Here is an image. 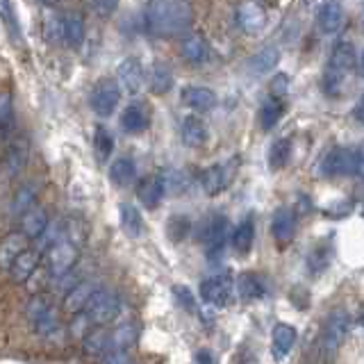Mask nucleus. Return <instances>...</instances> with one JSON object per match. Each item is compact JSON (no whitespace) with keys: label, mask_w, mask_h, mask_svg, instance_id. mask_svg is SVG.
<instances>
[{"label":"nucleus","mask_w":364,"mask_h":364,"mask_svg":"<svg viewBox=\"0 0 364 364\" xmlns=\"http://www.w3.org/2000/svg\"><path fill=\"white\" fill-rule=\"evenodd\" d=\"M255 239V223L253 219H244L233 233V248L237 253H248Z\"/></svg>","instance_id":"nucleus-33"},{"label":"nucleus","mask_w":364,"mask_h":364,"mask_svg":"<svg viewBox=\"0 0 364 364\" xmlns=\"http://www.w3.org/2000/svg\"><path fill=\"white\" fill-rule=\"evenodd\" d=\"M180 53L189 64H203L208 60V41H205L201 32H192V35H187L182 39Z\"/></svg>","instance_id":"nucleus-22"},{"label":"nucleus","mask_w":364,"mask_h":364,"mask_svg":"<svg viewBox=\"0 0 364 364\" xmlns=\"http://www.w3.org/2000/svg\"><path fill=\"white\" fill-rule=\"evenodd\" d=\"M237 292L242 296V301L246 303L260 301L264 296V280L258 273H242L237 280Z\"/></svg>","instance_id":"nucleus-26"},{"label":"nucleus","mask_w":364,"mask_h":364,"mask_svg":"<svg viewBox=\"0 0 364 364\" xmlns=\"http://www.w3.org/2000/svg\"><path fill=\"white\" fill-rule=\"evenodd\" d=\"M37 201V187L35 185H23L19 192L14 194L12 201V217H23L30 208H35Z\"/></svg>","instance_id":"nucleus-34"},{"label":"nucleus","mask_w":364,"mask_h":364,"mask_svg":"<svg viewBox=\"0 0 364 364\" xmlns=\"http://www.w3.org/2000/svg\"><path fill=\"white\" fill-rule=\"evenodd\" d=\"M96 283H91V280H82L76 287L71 289V292H66V299H64V308L69 312H85V308L91 303V299L96 296L98 292Z\"/></svg>","instance_id":"nucleus-18"},{"label":"nucleus","mask_w":364,"mask_h":364,"mask_svg":"<svg viewBox=\"0 0 364 364\" xmlns=\"http://www.w3.org/2000/svg\"><path fill=\"white\" fill-rule=\"evenodd\" d=\"M355 62H358V57H355V48H353L351 41H339V44L333 48V53H330L328 71H326V78H324L326 94H330V96L339 94L346 73L353 69Z\"/></svg>","instance_id":"nucleus-2"},{"label":"nucleus","mask_w":364,"mask_h":364,"mask_svg":"<svg viewBox=\"0 0 364 364\" xmlns=\"http://www.w3.org/2000/svg\"><path fill=\"white\" fill-rule=\"evenodd\" d=\"M230 178H233V171H230L228 164H214V167L205 169L203 176H201V185H203V192L208 196H217L221 194L223 189L228 187Z\"/></svg>","instance_id":"nucleus-16"},{"label":"nucleus","mask_w":364,"mask_h":364,"mask_svg":"<svg viewBox=\"0 0 364 364\" xmlns=\"http://www.w3.org/2000/svg\"><path fill=\"white\" fill-rule=\"evenodd\" d=\"M289 153H292V142H289V139H278V142H273L271 151H269V167L273 171L283 169L289 162Z\"/></svg>","instance_id":"nucleus-38"},{"label":"nucleus","mask_w":364,"mask_h":364,"mask_svg":"<svg viewBox=\"0 0 364 364\" xmlns=\"http://www.w3.org/2000/svg\"><path fill=\"white\" fill-rule=\"evenodd\" d=\"M355 169H358V151L353 148H335L321 164L324 176H355Z\"/></svg>","instance_id":"nucleus-7"},{"label":"nucleus","mask_w":364,"mask_h":364,"mask_svg":"<svg viewBox=\"0 0 364 364\" xmlns=\"http://www.w3.org/2000/svg\"><path fill=\"white\" fill-rule=\"evenodd\" d=\"M30 239L23 233H10L3 242H0V269L10 271V267L14 264V260L19 258L23 251L30 248Z\"/></svg>","instance_id":"nucleus-15"},{"label":"nucleus","mask_w":364,"mask_h":364,"mask_svg":"<svg viewBox=\"0 0 364 364\" xmlns=\"http://www.w3.org/2000/svg\"><path fill=\"white\" fill-rule=\"evenodd\" d=\"M12 121V96L0 94V130L10 126Z\"/></svg>","instance_id":"nucleus-41"},{"label":"nucleus","mask_w":364,"mask_h":364,"mask_svg":"<svg viewBox=\"0 0 364 364\" xmlns=\"http://www.w3.org/2000/svg\"><path fill=\"white\" fill-rule=\"evenodd\" d=\"M349 314H346L344 310H335L333 314L328 317L326 321V328H324V351L333 358V355L337 353V349L342 346V342L346 339V335H349Z\"/></svg>","instance_id":"nucleus-8"},{"label":"nucleus","mask_w":364,"mask_h":364,"mask_svg":"<svg viewBox=\"0 0 364 364\" xmlns=\"http://www.w3.org/2000/svg\"><path fill=\"white\" fill-rule=\"evenodd\" d=\"M64 23V39L69 46H80L82 39H85V19L78 12H69L62 16Z\"/></svg>","instance_id":"nucleus-31"},{"label":"nucleus","mask_w":364,"mask_h":364,"mask_svg":"<svg viewBox=\"0 0 364 364\" xmlns=\"http://www.w3.org/2000/svg\"><path fill=\"white\" fill-rule=\"evenodd\" d=\"M121 101V87L117 80L112 78H103L91 91V110H94L98 117H110L117 110V105Z\"/></svg>","instance_id":"nucleus-5"},{"label":"nucleus","mask_w":364,"mask_h":364,"mask_svg":"<svg viewBox=\"0 0 364 364\" xmlns=\"http://www.w3.org/2000/svg\"><path fill=\"white\" fill-rule=\"evenodd\" d=\"M164 194H167V180H164V176H148L137 187V198L148 210H155L162 203Z\"/></svg>","instance_id":"nucleus-12"},{"label":"nucleus","mask_w":364,"mask_h":364,"mask_svg":"<svg viewBox=\"0 0 364 364\" xmlns=\"http://www.w3.org/2000/svg\"><path fill=\"white\" fill-rule=\"evenodd\" d=\"M233 289H235V283L230 276H212L208 280H203L201 296L208 305L226 308V305L233 303Z\"/></svg>","instance_id":"nucleus-6"},{"label":"nucleus","mask_w":364,"mask_h":364,"mask_svg":"<svg viewBox=\"0 0 364 364\" xmlns=\"http://www.w3.org/2000/svg\"><path fill=\"white\" fill-rule=\"evenodd\" d=\"M287 85H289V78L285 76V73H280V76L273 78V80H271V94H273V98L285 96Z\"/></svg>","instance_id":"nucleus-44"},{"label":"nucleus","mask_w":364,"mask_h":364,"mask_svg":"<svg viewBox=\"0 0 364 364\" xmlns=\"http://www.w3.org/2000/svg\"><path fill=\"white\" fill-rule=\"evenodd\" d=\"M182 142L189 148H201L208 142V126L198 117H187L182 121Z\"/></svg>","instance_id":"nucleus-24"},{"label":"nucleus","mask_w":364,"mask_h":364,"mask_svg":"<svg viewBox=\"0 0 364 364\" xmlns=\"http://www.w3.org/2000/svg\"><path fill=\"white\" fill-rule=\"evenodd\" d=\"M271 344H273V355H276V358H285V355L292 351L294 344H296V330H294V326L278 324L276 328H273Z\"/></svg>","instance_id":"nucleus-25"},{"label":"nucleus","mask_w":364,"mask_h":364,"mask_svg":"<svg viewBox=\"0 0 364 364\" xmlns=\"http://www.w3.org/2000/svg\"><path fill=\"white\" fill-rule=\"evenodd\" d=\"M41 3H46V5H57L60 0H41Z\"/></svg>","instance_id":"nucleus-49"},{"label":"nucleus","mask_w":364,"mask_h":364,"mask_svg":"<svg viewBox=\"0 0 364 364\" xmlns=\"http://www.w3.org/2000/svg\"><path fill=\"white\" fill-rule=\"evenodd\" d=\"M319 30L324 35H335L344 23V5L339 0H326L319 10Z\"/></svg>","instance_id":"nucleus-19"},{"label":"nucleus","mask_w":364,"mask_h":364,"mask_svg":"<svg viewBox=\"0 0 364 364\" xmlns=\"http://www.w3.org/2000/svg\"><path fill=\"white\" fill-rule=\"evenodd\" d=\"M192 19L194 10L189 0H151L146 7V28L162 39L185 35Z\"/></svg>","instance_id":"nucleus-1"},{"label":"nucleus","mask_w":364,"mask_h":364,"mask_svg":"<svg viewBox=\"0 0 364 364\" xmlns=\"http://www.w3.org/2000/svg\"><path fill=\"white\" fill-rule=\"evenodd\" d=\"M135 178H137V167L130 157H119V160H114V164L110 167V180L114 185L128 187L135 182Z\"/></svg>","instance_id":"nucleus-28"},{"label":"nucleus","mask_w":364,"mask_h":364,"mask_svg":"<svg viewBox=\"0 0 364 364\" xmlns=\"http://www.w3.org/2000/svg\"><path fill=\"white\" fill-rule=\"evenodd\" d=\"M237 23L246 35H260L267 26V14L258 3H242L237 7Z\"/></svg>","instance_id":"nucleus-9"},{"label":"nucleus","mask_w":364,"mask_h":364,"mask_svg":"<svg viewBox=\"0 0 364 364\" xmlns=\"http://www.w3.org/2000/svg\"><path fill=\"white\" fill-rule=\"evenodd\" d=\"M121 226L126 230V235L137 239L144 235V219H142V212H139L135 205L130 203H123L121 205Z\"/></svg>","instance_id":"nucleus-29"},{"label":"nucleus","mask_w":364,"mask_h":364,"mask_svg":"<svg viewBox=\"0 0 364 364\" xmlns=\"http://www.w3.org/2000/svg\"><path fill=\"white\" fill-rule=\"evenodd\" d=\"M39 260H41V251H37V248H28V251H23L10 267V278L14 280V283L26 285L28 280L32 278V273L39 269Z\"/></svg>","instance_id":"nucleus-13"},{"label":"nucleus","mask_w":364,"mask_h":364,"mask_svg":"<svg viewBox=\"0 0 364 364\" xmlns=\"http://www.w3.org/2000/svg\"><path fill=\"white\" fill-rule=\"evenodd\" d=\"M44 255H46V269L51 273V278H62L76 267L78 255H80V244L73 242L71 237L62 235L51 248H46Z\"/></svg>","instance_id":"nucleus-3"},{"label":"nucleus","mask_w":364,"mask_h":364,"mask_svg":"<svg viewBox=\"0 0 364 364\" xmlns=\"http://www.w3.org/2000/svg\"><path fill=\"white\" fill-rule=\"evenodd\" d=\"M151 126V112L142 103H132L128 105L121 114V128L130 132V135H142L144 130Z\"/></svg>","instance_id":"nucleus-14"},{"label":"nucleus","mask_w":364,"mask_h":364,"mask_svg":"<svg viewBox=\"0 0 364 364\" xmlns=\"http://www.w3.org/2000/svg\"><path fill=\"white\" fill-rule=\"evenodd\" d=\"M182 103L196 112H208L217 105V94L208 87H185L182 89Z\"/></svg>","instance_id":"nucleus-21"},{"label":"nucleus","mask_w":364,"mask_h":364,"mask_svg":"<svg viewBox=\"0 0 364 364\" xmlns=\"http://www.w3.org/2000/svg\"><path fill=\"white\" fill-rule=\"evenodd\" d=\"M167 230H169V237L173 239V242H180V239L187 237V233H189V221L185 217H173L169 221Z\"/></svg>","instance_id":"nucleus-40"},{"label":"nucleus","mask_w":364,"mask_h":364,"mask_svg":"<svg viewBox=\"0 0 364 364\" xmlns=\"http://www.w3.org/2000/svg\"><path fill=\"white\" fill-rule=\"evenodd\" d=\"M355 117H358L362 123H364V96L360 98V105L358 107H355Z\"/></svg>","instance_id":"nucleus-47"},{"label":"nucleus","mask_w":364,"mask_h":364,"mask_svg":"<svg viewBox=\"0 0 364 364\" xmlns=\"http://www.w3.org/2000/svg\"><path fill=\"white\" fill-rule=\"evenodd\" d=\"M271 233H273V239H276L280 246H285V244L292 242L294 235H296V217H294V212L283 208V210H278L276 214H273Z\"/></svg>","instance_id":"nucleus-20"},{"label":"nucleus","mask_w":364,"mask_h":364,"mask_svg":"<svg viewBox=\"0 0 364 364\" xmlns=\"http://www.w3.org/2000/svg\"><path fill=\"white\" fill-rule=\"evenodd\" d=\"M148 85H151V91L157 96H164L167 91H171L173 87V73L167 64L157 62L151 69V78H148Z\"/></svg>","instance_id":"nucleus-32"},{"label":"nucleus","mask_w":364,"mask_h":364,"mask_svg":"<svg viewBox=\"0 0 364 364\" xmlns=\"http://www.w3.org/2000/svg\"><path fill=\"white\" fill-rule=\"evenodd\" d=\"M137 339V330L130 324L119 326L114 333H110V351H128Z\"/></svg>","instance_id":"nucleus-37"},{"label":"nucleus","mask_w":364,"mask_h":364,"mask_svg":"<svg viewBox=\"0 0 364 364\" xmlns=\"http://www.w3.org/2000/svg\"><path fill=\"white\" fill-rule=\"evenodd\" d=\"M278 62H280V51L276 46H267L248 60V66H251V71L258 73V76H267L269 71L276 69Z\"/></svg>","instance_id":"nucleus-27"},{"label":"nucleus","mask_w":364,"mask_h":364,"mask_svg":"<svg viewBox=\"0 0 364 364\" xmlns=\"http://www.w3.org/2000/svg\"><path fill=\"white\" fill-rule=\"evenodd\" d=\"M28 157H30V144L26 137H16L12 139V144L7 146V153H5V171L10 178H16L19 173L26 169L28 164Z\"/></svg>","instance_id":"nucleus-10"},{"label":"nucleus","mask_w":364,"mask_h":364,"mask_svg":"<svg viewBox=\"0 0 364 364\" xmlns=\"http://www.w3.org/2000/svg\"><path fill=\"white\" fill-rule=\"evenodd\" d=\"M283 117V103H280V98H269L267 103L262 105L260 110V126L262 130H271L276 128V123Z\"/></svg>","instance_id":"nucleus-35"},{"label":"nucleus","mask_w":364,"mask_h":364,"mask_svg":"<svg viewBox=\"0 0 364 364\" xmlns=\"http://www.w3.org/2000/svg\"><path fill=\"white\" fill-rule=\"evenodd\" d=\"M355 176H360L364 180V148L358 151V169H355Z\"/></svg>","instance_id":"nucleus-46"},{"label":"nucleus","mask_w":364,"mask_h":364,"mask_svg":"<svg viewBox=\"0 0 364 364\" xmlns=\"http://www.w3.org/2000/svg\"><path fill=\"white\" fill-rule=\"evenodd\" d=\"M94 153L98 157V162H107L110 155L114 153V137L110 135L107 128H96L94 132Z\"/></svg>","instance_id":"nucleus-36"},{"label":"nucleus","mask_w":364,"mask_h":364,"mask_svg":"<svg viewBox=\"0 0 364 364\" xmlns=\"http://www.w3.org/2000/svg\"><path fill=\"white\" fill-rule=\"evenodd\" d=\"M360 76L364 78V53H362V57H360Z\"/></svg>","instance_id":"nucleus-48"},{"label":"nucleus","mask_w":364,"mask_h":364,"mask_svg":"<svg viewBox=\"0 0 364 364\" xmlns=\"http://www.w3.org/2000/svg\"><path fill=\"white\" fill-rule=\"evenodd\" d=\"M130 364H135V362H130Z\"/></svg>","instance_id":"nucleus-51"},{"label":"nucleus","mask_w":364,"mask_h":364,"mask_svg":"<svg viewBox=\"0 0 364 364\" xmlns=\"http://www.w3.org/2000/svg\"><path fill=\"white\" fill-rule=\"evenodd\" d=\"M196 364H217V358H214L212 351L203 349V351L196 353Z\"/></svg>","instance_id":"nucleus-45"},{"label":"nucleus","mask_w":364,"mask_h":364,"mask_svg":"<svg viewBox=\"0 0 364 364\" xmlns=\"http://www.w3.org/2000/svg\"><path fill=\"white\" fill-rule=\"evenodd\" d=\"M121 312V301L117 294L107 292V289H98L91 303L85 308V314L94 326H105L112 324Z\"/></svg>","instance_id":"nucleus-4"},{"label":"nucleus","mask_w":364,"mask_h":364,"mask_svg":"<svg viewBox=\"0 0 364 364\" xmlns=\"http://www.w3.org/2000/svg\"><path fill=\"white\" fill-rule=\"evenodd\" d=\"M82 346H85V353L91 355V358L105 355L110 351V333L103 328H91L85 335V339H82Z\"/></svg>","instance_id":"nucleus-30"},{"label":"nucleus","mask_w":364,"mask_h":364,"mask_svg":"<svg viewBox=\"0 0 364 364\" xmlns=\"http://www.w3.org/2000/svg\"><path fill=\"white\" fill-rule=\"evenodd\" d=\"M119 0H94V12L98 16H112L117 10Z\"/></svg>","instance_id":"nucleus-43"},{"label":"nucleus","mask_w":364,"mask_h":364,"mask_svg":"<svg viewBox=\"0 0 364 364\" xmlns=\"http://www.w3.org/2000/svg\"><path fill=\"white\" fill-rule=\"evenodd\" d=\"M173 294H176V299L180 301V305L182 308H187V310H196V303H194V296H192V292H189L187 287H176L173 289Z\"/></svg>","instance_id":"nucleus-42"},{"label":"nucleus","mask_w":364,"mask_h":364,"mask_svg":"<svg viewBox=\"0 0 364 364\" xmlns=\"http://www.w3.org/2000/svg\"><path fill=\"white\" fill-rule=\"evenodd\" d=\"M117 82L119 87H123L128 94H139V89L144 85V66L137 57H128L123 60L119 66V73H117Z\"/></svg>","instance_id":"nucleus-11"},{"label":"nucleus","mask_w":364,"mask_h":364,"mask_svg":"<svg viewBox=\"0 0 364 364\" xmlns=\"http://www.w3.org/2000/svg\"><path fill=\"white\" fill-rule=\"evenodd\" d=\"M362 326H364V321H362Z\"/></svg>","instance_id":"nucleus-50"},{"label":"nucleus","mask_w":364,"mask_h":364,"mask_svg":"<svg viewBox=\"0 0 364 364\" xmlns=\"http://www.w3.org/2000/svg\"><path fill=\"white\" fill-rule=\"evenodd\" d=\"M226 235H228V221L223 217H212L203 228V242L208 244L210 253H217L226 244Z\"/></svg>","instance_id":"nucleus-23"},{"label":"nucleus","mask_w":364,"mask_h":364,"mask_svg":"<svg viewBox=\"0 0 364 364\" xmlns=\"http://www.w3.org/2000/svg\"><path fill=\"white\" fill-rule=\"evenodd\" d=\"M0 21H3V26L7 28V32L19 39L21 37V30H19V19H16V12H14V5L12 0H0Z\"/></svg>","instance_id":"nucleus-39"},{"label":"nucleus","mask_w":364,"mask_h":364,"mask_svg":"<svg viewBox=\"0 0 364 364\" xmlns=\"http://www.w3.org/2000/svg\"><path fill=\"white\" fill-rule=\"evenodd\" d=\"M48 223H51L48 212L44 208H39V205H35V208H30L21 217V233L26 235L30 242H37V239L46 233Z\"/></svg>","instance_id":"nucleus-17"}]
</instances>
